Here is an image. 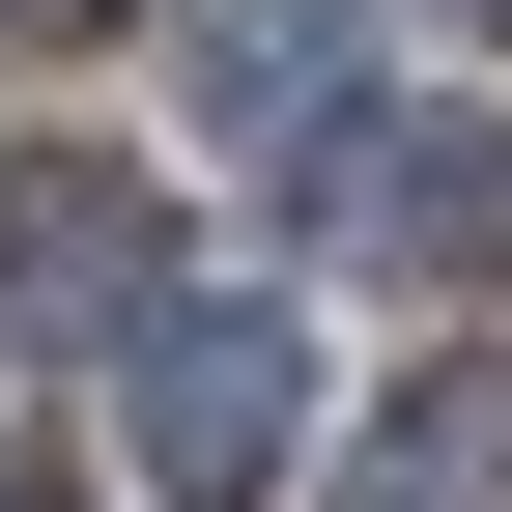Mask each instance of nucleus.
Returning <instances> with one entry per match:
<instances>
[{
  "instance_id": "nucleus-1",
  "label": "nucleus",
  "mask_w": 512,
  "mask_h": 512,
  "mask_svg": "<svg viewBox=\"0 0 512 512\" xmlns=\"http://www.w3.org/2000/svg\"><path fill=\"white\" fill-rule=\"evenodd\" d=\"M285 456H313V313L285 285H171L114 342V484L143 512H285Z\"/></svg>"
},
{
  "instance_id": "nucleus-2",
  "label": "nucleus",
  "mask_w": 512,
  "mask_h": 512,
  "mask_svg": "<svg viewBox=\"0 0 512 512\" xmlns=\"http://www.w3.org/2000/svg\"><path fill=\"white\" fill-rule=\"evenodd\" d=\"M313 228L342 256H399V285H512V86H370L342 143H313Z\"/></svg>"
},
{
  "instance_id": "nucleus-3",
  "label": "nucleus",
  "mask_w": 512,
  "mask_h": 512,
  "mask_svg": "<svg viewBox=\"0 0 512 512\" xmlns=\"http://www.w3.org/2000/svg\"><path fill=\"white\" fill-rule=\"evenodd\" d=\"M143 313H171V200H143V171H114V143H57V171H0V342H29V370L86 342V370H114Z\"/></svg>"
},
{
  "instance_id": "nucleus-4",
  "label": "nucleus",
  "mask_w": 512,
  "mask_h": 512,
  "mask_svg": "<svg viewBox=\"0 0 512 512\" xmlns=\"http://www.w3.org/2000/svg\"><path fill=\"white\" fill-rule=\"evenodd\" d=\"M200 114L228 143H342L370 114V0H200Z\"/></svg>"
},
{
  "instance_id": "nucleus-5",
  "label": "nucleus",
  "mask_w": 512,
  "mask_h": 512,
  "mask_svg": "<svg viewBox=\"0 0 512 512\" xmlns=\"http://www.w3.org/2000/svg\"><path fill=\"white\" fill-rule=\"evenodd\" d=\"M342 512H512V342L399 370V399H370V456H342Z\"/></svg>"
},
{
  "instance_id": "nucleus-6",
  "label": "nucleus",
  "mask_w": 512,
  "mask_h": 512,
  "mask_svg": "<svg viewBox=\"0 0 512 512\" xmlns=\"http://www.w3.org/2000/svg\"><path fill=\"white\" fill-rule=\"evenodd\" d=\"M57 29H114V0H57Z\"/></svg>"
},
{
  "instance_id": "nucleus-7",
  "label": "nucleus",
  "mask_w": 512,
  "mask_h": 512,
  "mask_svg": "<svg viewBox=\"0 0 512 512\" xmlns=\"http://www.w3.org/2000/svg\"><path fill=\"white\" fill-rule=\"evenodd\" d=\"M0 512H29V484H0Z\"/></svg>"
}]
</instances>
